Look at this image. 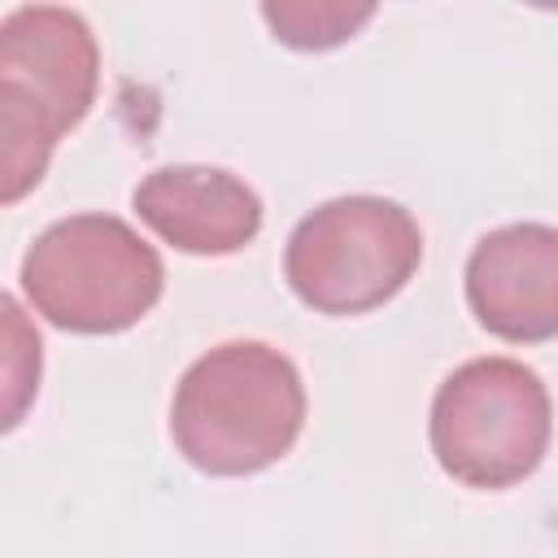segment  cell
<instances>
[{
  "instance_id": "6da1fadb",
  "label": "cell",
  "mask_w": 558,
  "mask_h": 558,
  "mask_svg": "<svg viewBox=\"0 0 558 558\" xmlns=\"http://www.w3.org/2000/svg\"><path fill=\"white\" fill-rule=\"evenodd\" d=\"M305 427V384L266 340H227L201 353L170 401L174 449L205 475H257Z\"/></svg>"
},
{
  "instance_id": "7a4b0ae2",
  "label": "cell",
  "mask_w": 558,
  "mask_h": 558,
  "mask_svg": "<svg viewBox=\"0 0 558 558\" xmlns=\"http://www.w3.org/2000/svg\"><path fill=\"white\" fill-rule=\"evenodd\" d=\"M100 48L74 9L22 4L0 22L4 201H22L48 170L57 140L96 100Z\"/></svg>"
},
{
  "instance_id": "3957f363",
  "label": "cell",
  "mask_w": 558,
  "mask_h": 558,
  "mask_svg": "<svg viewBox=\"0 0 558 558\" xmlns=\"http://www.w3.org/2000/svg\"><path fill=\"white\" fill-rule=\"evenodd\" d=\"M166 288L157 248L113 214H70L35 235L22 257V292L35 314L78 336L135 327Z\"/></svg>"
},
{
  "instance_id": "277c9868",
  "label": "cell",
  "mask_w": 558,
  "mask_h": 558,
  "mask_svg": "<svg viewBox=\"0 0 558 558\" xmlns=\"http://www.w3.org/2000/svg\"><path fill=\"white\" fill-rule=\"evenodd\" d=\"M554 405L541 375L514 357H471L432 397V453L466 488H510L549 449Z\"/></svg>"
},
{
  "instance_id": "5b68a950",
  "label": "cell",
  "mask_w": 558,
  "mask_h": 558,
  "mask_svg": "<svg viewBox=\"0 0 558 558\" xmlns=\"http://www.w3.org/2000/svg\"><path fill=\"white\" fill-rule=\"evenodd\" d=\"M423 262L414 214L388 196H336L310 209L283 248V279L314 314H366L392 301Z\"/></svg>"
},
{
  "instance_id": "8992f818",
  "label": "cell",
  "mask_w": 558,
  "mask_h": 558,
  "mask_svg": "<svg viewBox=\"0 0 558 558\" xmlns=\"http://www.w3.org/2000/svg\"><path fill=\"white\" fill-rule=\"evenodd\" d=\"M466 305L484 331L510 344L558 336V227L510 222L466 257Z\"/></svg>"
},
{
  "instance_id": "52a82bcc",
  "label": "cell",
  "mask_w": 558,
  "mask_h": 558,
  "mask_svg": "<svg viewBox=\"0 0 558 558\" xmlns=\"http://www.w3.org/2000/svg\"><path fill=\"white\" fill-rule=\"evenodd\" d=\"M135 214L179 253L227 257L257 240L262 196L222 166H161L140 179Z\"/></svg>"
},
{
  "instance_id": "ba28073f",
  "label": "cell",
  "mask_w": 558,
  "mask_h": 558,
  "mask_svg": "<svg viewBox=\"0 0 558 558\" xmlns=\"http://www.w3.org/2000/svg\"><path fill=\"white\" fill-rule=\"evenodd\" d=\"M262 17L279 44L296 52H323V48L353 39L375 17V4H344V0H279L275 4L266 0Z\"/></svg>"
}]
</instances>
